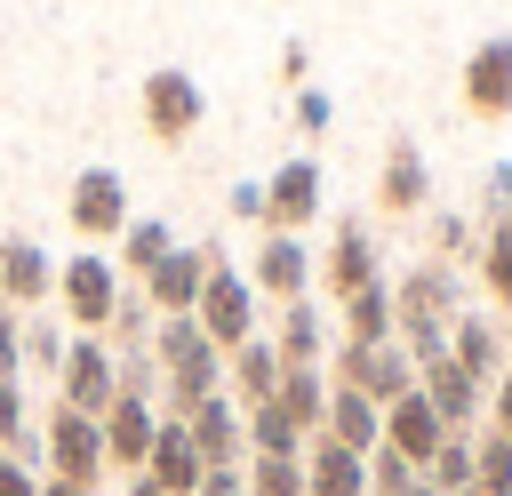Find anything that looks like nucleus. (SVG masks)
<instances>
[{"label": "nucleus", "mask_w": 512, "mask_h": 496, "mask_svg": "<svg viewBox=\"0 0 512 496\" xmlns=\"http://www.w3.org/2000/svg\"><path fill=\"white\" fill-rule=\"evenodd\" d=\"M64 312H72L80 328H112V312H120V280H112V264H96V256L64 264Z\"/></svg>", "instance_id": "12"}, {"label": "nucleus", "mask_w": 512, "mask_h": 496, "mask_svg": "<svg viewBox=\"0 0 512 496\" xmlns=\"http://www.w3.org/2000/svg\"><path fill=\"white\" fill-rule=\"evenodd\" d=\"M48 288H56L48 256H40V248H24V240H8V248H0V296H8V304H40Z\"/></svg>", "instance_id": "22"}, {"label": "nucleus", "mask_w": 512, "mask_h": 496, "mask_svg": "<svg viewBox=\"0 0 512 496\" xmlns=\"http://www.w3.org/2000/svg\"><path fill=\"white\" fill-rule=\"evenodd\" d=\"M120 184L112 176H80V192H72V224L80 232H120Z\"/></svg>", "instance_id": "27"}, {"label": "nucleus", "mask_w": 512, "mask_h": 496, "mask_svg": "<svg viewBox=\"0 0 512 496\" xmlns=\"http://www.w3.org/2000/svg\"><path fill=\"white\" fill-rule=\"evenodd\" d=\"M240 424H248V456H304V448H312V440L288 424V408H280V400L240 408Z\"/></svg>", "instance_id": "23"}, {"label": "nucleus", "mask_w": 512, "mask_h": 496, "mask_svg": "<svg viewBox=\"0 0 512 496\" xmlns=\"http://www.w3.org/2000/svg\"><path fill=\"white\" fill-rule=\"evenodd\" d=\"M392 336H400V312H392L384 280L360 288V296H344V344H392Z\"/></svg>", "instance_id": "21"}, {"label": "nucleus", "mask_w": 512, "mask_h": 496, "mask_svg": "<svg viewBox=\"0 0 512 496\" xmlns=\"http://www.w3.org/2000/svg\"><path fill=\"white\" fill-rule=\"evenodd\" d=\"M320 280H328V296L344 304V296H360V288H376V248H368V232L360 224H344L336 232V248H328V264H320Z\"/></svg>", "instance_id": "18"}, {"label": "nucleus", "mask_w": 512, "mask_h": 496, "mask_svg": "<svg viewBox=\"0 0 512 496\" xmlns=\"http://www.w3.org/2000/svg\"><path fill=\"white\" fill-rule=\"evenodd\" d=\"M272 352H280V368H320V312H312L304 296L280 312V336H272Z\"/></svg>", "instance_id": "24"}, {"label": "nucleus", "mask_w": 512, "mask_h": 496, "mask_svg": "<svg viewBox=\"0 0 512 496\" xmlns=\"http://www.w3.org/2000/svg\"><path fill=\"white\" fill-rule=\"evenodd\" d=\"M480 288H488V296L512 312V208H504V216L480 232Z\"/></svg>", "instance_id": "25"}, {"label": "nucleus", "mask_w": 512, "mask_h": 496, "mask_svg": "<svg viewBox=\"0 0 512 496\" xmlns=\"http://www.w3.org/2000/svg\"><path fill=\"white\" fill-rule=\"evenodd\" d=\"M208 248H168L144 280H152V304H160V320H176V312H192L200 304V288H208Z\"/></svg>", "instance_id": "10"}, {"label": "nucleus", "mask_w": 512, "mask_h": 496, "mask_svg": "<svg viewBox=\"0 0 512 496\" xmlns=\"http://www.w3.org/2000/svg\"><path fill=\"white\" fill-rule=\"evenodd\" d=\"M320 440H336V448H352V456H376V448H384V408L360 400V392H344V384H328V424H320Z\"/></svg>", "instance_id": "13"}, {"label": "nucleus", "mask_w": 512, "mask_h": 496, "mask_svg": "<svg viewBox=\"0 0 512 496\" xmlns=\"http://www.w3.org/2000/svg\"><path fill=\"white\" fill-rule=\"evenodd\" d=\"M416 480H424V472H416L408 456H392V448H376V456H368V496H408Z\"/></svg>", "instance_id": "29"}, {"label": "nucleus", "mask_w": 512, "mask_h": 496, "mask_svg": "<svg viewBox=\"0 0 512 496\" xmlns=\"http://www.w3.org/2000/svg\"><path fill=\"white\" fill-rule=\"evenodd\" d=\"M264 216H272V232L312 224V216H320V168H312V160H288V168L264 184Z\"/></svg>", "instance_id": "14"}, {"label": "nucleus", "mask_w": 512, "mask_h": 496, "mask_svg": "<svg viewBox=\"0 0 512 496\" xmlns=\"http://www.w3.org/2000/svg\"><path fill=\"white\" fill-rule=\"evenodd\" d=\"M144 480H152L160 496H192V488L208 480V464H200V448H192V432H184L176 416H160V432H152V456H144Z\"/></svg>", "instance_id": "6"}, {"label": "nucleus", "mask_w": 512, "mask_h": 496, "mask_svg": "<svg viewBox=\"0 0 512 496\" xmlns=\"http://www.w3.org/2000/svg\"><path fill=\"white\" fill-rule=\"evenodd\" d=\"M0 496H40V480H32L16 456H0Z\"/></svg>", "instance_id": "34"}, {"label": "nucleus", "mask_w": 512, "mask_h": 496, "mask_svg": "<svg viewBox=\"0 0 512 496\" xmlns=\"http://www.w3.org/2000/svg\"><path fill=\"white\" fill-rule=\"evenodd\" d=\"M448 360H456L472 384H496V376H504V336H496V320L456 312V320H448Z\"/></svg>", "instance_id": "15"}, {"label": "nucleus", "mask_w": 512, "mask_h": 496, "mask_svg": "<svg viewBox=\"0 0 512 496\" xmlns=\"http://www.w3.org/2000/svg\"><path fill=\"white\" fill-rule=\"evenodd\" d=\"M424 184H432V176H424L416 136H392V144H384V184H376V200H384L392 216H408V208L424 200Z\"/></svg>", "instance_id": "19"}, {"label": "nucleus", "mask_w": 512, "mask_h": 496, "mask_svg": "<svg viewBox=\"0 0 512 496\" xmlns=\"http://www.w3.org/2000/svg\"><path fill=\"white\" fill-rule=\"evenodd\" d=\"M192 320H200V336H208L216 352H240V344L256 336V288H248L240 272H224V264H208V288H200V304H192Z\"/></svg>", "instance_id": "2"}, {"label": "nucleus", "mask_w": 512, "mask_h": 496, "mask_svg": "<svg viewBox=\"0 0 512 496\" xmlns=\"http://www.w3.org/2000/svg\"><path fill=\"white\" fill-rule=\"evenodd\" d=\"M336 384L360 392V400H376V408H392V400L416 392V360L400 352V336L392 344H344L336 352Z\"/></svg>", "instance_id": "1"}, {"label": "nucleus", "mask_w": 512, "mask_h": 496, "mask_svg": "<svg viewBox=\"0 0 512 496\" xmlns=\"http://www.w3.org/2000/svg\"><path fill=\"white\" fill-rule=\"evenodd\" d=\"M40 496H96V488H80V480H40Z\"/></svg>", "instance_id": "37"}, {"label": "nucleus", "mask_w": 512, "mask_h": 496, "mask_svg": "<svg viewBox=\"0 0 512 496\" xmlns=\"http://www.w3.org/2000/svg\"><path fill=\"white\" fill-rule=\"evenodd\" d=\"M224 376H232V392H240V408H264V400L280 392V352H272L264 336H248L240 352H224Z\"/></svg>", "instance_id": "20"}, {"label": "nucleus", "mask_w": 512, "mask_h": 496, "mask_svg": "<svg viewBox=\"0 0 512 496\" xmlns=\"http://www.w3.org/2000/svg\"><path fill=\"white\" fill-rule=\"evenodd\" d=\"M160 256H168V232H160V224H136V232H128V272H152Z\"/></svg>", "instance_id": "30"}, {"label": "nucleus", "mask_w": 512, "mask_h": 496, "mask_svg": "<svg viewBox=\"0 0 512 496\" xmlns=\"http://www.w3.org/2000/svg\"><path fill=\"white\" fill-rule=\"evenodd\" d=\"M488 432H504V440H512V360H504V376L488 384Z\"/></svg>", "instance_id": "31"}, {"label": "nucleus", "mask_w": 512, "mask_h": 496, "mask_svg": "<svg viewBox=\"0 0 512 496\" xmlns=\"http://www.w3.org/2000/svg\"><path fill=\"white\" fill-rule=\"evenodd\" d=\"M304 496H368V456H352L336 440H312L304 448Z\"/></svg>", "instance_id": "16"}, {"label": "nucleus", "mask_w": 512, "mask_h": 496, "mask_svg": "<svg viewBox=\"0 0 512 496\" xmlns=\"http://www.w3.org/2000/svg\"><path fill=\"white\" fill-rule=\"evenodd\" d=\"M128 496H160V488H152V480H144V472H136V480H128Z\"/></svg>", "instance_id": "38"}, {"label": "nucleus", "mask_w": 512, "mask_h": 496, "mask_svg": "<svg viewBox=\"0 0 512 496\" xmlns=\"http://www.w3.org/2000/svg\"><path fill=\"white\" fill-rule=\"evenodd\" d=\"M432 240H440L448 256H464V248H472V224H464V216H440V224H432Z\"/></svg>", "instance_id": "32"}, {"label": "nucleus", "mask_w": 512, "mask_h": 496, "mask_svg": "<svg viewBox=\"0 0 512 496\" xmlns=\"http://www.w3.org/2000/svg\"><path fill=\"white\" fill-rule=\"evenodd\" d=\"M464 104H472L480 120H512V40H504V32L472 48V64H464Z\"/></svg>", "instance_id": "7"}, {"label": "nucleus", "mask_w": 512, "mask_h": 496, "mask_svg": "<svg viewBox=\"0 0 512 496\" xmlns=\"http://www.w3.org/2000/svg\"><path fill=\"white\" fill-rule=\"evenodd\" d=\"M192 496H248V480H240V464H232V472H208Z\"/></svg>", "instance_id": "36"}, {"label": "nucleus", "mask_w": 512, "mask_h": 496, "mask_svg": "<svg viewBox=\"0 0 512 496\" xmlns=\"http://www.w3.org/2000/svg\"><path fill=\"white\" fill-rule=\"evenodd\" d=\"M240 480L248 496H304V456H248Z\"/></svg>", "instance_id": "28"}, {"label": "nucleus", "mask_w": 512, "mask_h": 496, "mask_svg": "<svg viewBox=\"0 0 512 496\" xmlns=\"http://www.w3.org/2000/svg\"><path fill=\"white\" fill-rule=\"evenodd\" d=\"M48 456H56V480L96 488V472H104V424L56 400V416H48Z\"/></svg>", "instance_id": "4"}, {"label": "nucleus", "mask_w": 512, "mask_h": 496, "mask_svg": "<svg viewBox=\"0 0 512 496\" xmlns=\"http://www.w3.org/2000/svg\"><path fill=\"white\" fill-rule=\"evenodd\" d=\"M192 120H200V88L176 80V72H160V80H152V128H160V136H184Z\"/></svg>", "instance_id": "26"}, {"label": "nucleus", "mask_w": 512, "mask_h": 496, "mask_svg": "<svg viewBox=\"0 0 512 496\" xmlns=\"http://www.w3.org/2000/svg\"><path fill=\"white\" fill-rule=\"evenodd\" d=\"M416 392L432 400V416H440L448 432H472V416H480V400H488V384H472L456 360H432V368H416Z\"/></svg>", "instance_id": "11"}, {"label": "nucleus", "mask_w": 512, "mask_h": 496, "mask_svg": "<svg viewBox=\"0 0 512 496\" xmlns=\"http://www.w3.org/2000/svg\"><path fill=\"white\" fill-rule=\"evenodd\" d=\"M16 360H24V336H16V320H8V312H0V384H8V376H16Z\"/></svg>", "instance_id": "33"}, {"label": "nucleus", "mask_w": 512, "mask_h": 496, "mask_svg": "<svg viewBox=\"0 0 512 496\" xmlns=\"http://www.w3.org/2000/svg\"><path fill=\"white\" fill-rule=\"evenodd\" d=\"M96 424H104V464H120V472H144V456H152V432H160V408H152V400H112Z\"/></svg>", "instance_id": "8"}, {"label": "nucleus", "mask_w": 512, "mask_h": 496, "mask_svg": "<svg viewBox=\"0 0 512 496\" xmlns=\"http://www.w3.org/2000/svg\"><path fill=\"white\" fill-rule=\"evenodd\" d=\"M304 280H312L304 240H296V232H272V240L256 248V288H264V296H280V304H296V296H304Z\"/></svg>", "instance_id": "17"}, {"label": "nucleus", "mask_w": 512, "mask_h": 496, "mask_svg": "<svg viewBox=\"0 0 512 496\" xmlns=\"http://www.w3.org/2000/svg\"><path fill=\"white\" fill-rule=\"evenodd\" d=\"M184 432H192V448H200V464H208V472L248 464V424H240V408H232L224 392H208V400L184 416Z\"/></svg>", "instance_id": "5"}, {"label": "nucleus", "mask_w": 512, "mask_h": 496, "mask_svg": "<svg viewBox=\"0 0 512 496\" xmlns=\"http://www.w3.org/2000/svg\"><path fill=\"white\" fill-rule=\"evenodd\" d=\"M328 112H336V104H328L320 88H304V96H296V120H304V128H328Z\"/></svg>", "instance_id": "35"}, {"label": "nucleus", "mask_w": 512, "mask_h": 496, "mask_svg": "<svg viewBox=\"0 0 512 496\" xmlns=\"http://www.w3.org/2000/svg\"><path fill=\"white\" fill-rule=\"evenodd\" d=\"M112 400H120V360H112L96 336L64 344V408H80V416H104Z\"/></svg>", "instance_id": "3"}, {"label": "nucleus", "mask_w": 512, "mask_h": 496, "mask_svg": "<svg viewBox=\"0 0 512 496\" xmlns=\"http://www.w3.org/2000/svg\"><path fill=\"white\" fill-rule=\"evenodd\" d=\"M408 496H432V488H424V480H416V488H408Z\"/></svg>", "instance_id": "39"}, {"label": "nucleus", "mask_w": 512, "mask_h": 496, "mask_svg": "<svg viewBox=\"0 0 512 496\" xmlns=\"http://www.w3.org/2000/svg\"><path fill=\"white\" fill-rule=\"evenodd\" d=\"M440 440H448V424L432 416V400H424V392H408V400H392V408H384V448H392V456H408L416 472L440 456Z\"/></svg>", "instance_id": "9"}]
</instances>
